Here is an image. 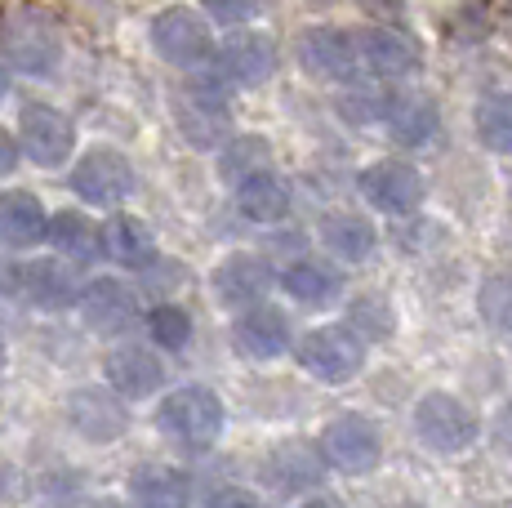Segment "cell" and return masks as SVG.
<instances>
[{
    "instance_id": "1",
    "label": "cell",
    "mask_w": 512,
    "mask_h": 508,
    "mask_svg": "<svg viewBox=\"0 0 512 508\" xmlns=\"http://www.w3.org/2000/svg\"><path fill=\"white\" fill-rule=\"evenodd\" d=\"M0 54L23 76H49L63 63V32L36 5H18L0 14Z\"/></svg>"
},
{
    "instance_id": "2",
    "label": "cell",
    "mask_w": 512,
    "mask_h": 508,
    "mask_svg": "<svg viewBox=\"0 0 512 508\" xmlns=\"http://www.w3.org/2000/svg\"><path fill=\"white\" fill-rule=\"evenodd\" d=\"M156 428L170 442H179L183 451H210L223 433V402L201 384L174 388L156 410Z\"/></svg>"
},
{
    "instance_id": "3",
    "label": "cell",
    "mask_w": 512,
    "mask_h": 508,
    "mask_svg": "<svg viewBox=\"0 0 512 508\" xmlns=\"http://www.w3.org/2000/svg\"><path fill=\"white\" fill-rule=\"evenodd\" d=\"M174 125L192 148H219L232 130V107L219 81H187L174 94Z\"/></svg>"
},
{
    "instance_id": "4",
    "label": "cell",
    "mask_w": 512,
    "mask_h": 508,
    "mask_svg": "<svg viewBox=\"0 0 512 508\" xmlns=\"http://www.w3.org/2000/svg\"><path fill=\"white\" fill-rule=\"evenodd\" d=\"M152 50L165 58L170 67H183V72H196L214 58V36L210 23H205L196 9L187 5H170L156 14L152 23Z\"/></svg>"
},
{
    "instance_id": "5",
    "label": "cell",
    "mask_w": 512,
    "mask_h": 508,
    "mask_svg": "<svg viewBox=\"0 0 512 508\" xmlns=\"http://www.w3.org/2000/svg\"><path fill=\"white\" fill-rule=\"evenodd\" d=\"M299 361L321 384H348L366 366V339L352 326H317L299 339Z\"/></svg>"
},
{
    "instance_id": "6",
    "label": "cell",
    "mask_w": 512,
    "mask_h": 508,
    "mask_svg": "<svg viewBox=\"0 0 512 508\" xmlns=\"http://www.w3.org/2000/svg\"><path fill=\"white\" fill-rule=\"evenodd\" d=\"M415 433L423 446H432L437 455H459L477 442L481 424L477 415L450 393H428L415 402Z\"/></svg>"
},
{
    "instance_id": "7",
    "label": "cell",
    "mask_w": 512,
    "mask_h": 508,
    "mask_svg": "<svg viewBox=\"0 0 512 508\" xmlns=\"http://www.w3.org/2000/svg\"><path fill=\"white\" fill-rule=\"evenodd\" d=\"M18 148H23L27 161L54 170V165H63L67 156L76 152V125L67 121V112H58V107L27 103L23 112H18Z\"/></svg>"
},
{
    "instance_id": "8",
    "label": "cell",
    "mask_w": 512,
    "mask_h": 508,
    "mask_svg": "<svg viewBox=\"0 0 512 508\" xmlns=\"http://www.w3.org/2000/svg\"><path fill=\"white\" fill-rule=\"evenodd\" d=\"M361 197L388 219H406L423 205V179L410 161H374L357 179Z\"/></svg>"
},
{
    "instance_id": "9",
    "label": "cell",
    "mask_w": 512,
    "mask_h": 508,
    "mask_svg": "<svg viewBox=\"0 0 512 508\" xmlns=\"http://www.w3.org/2000/svg\"><path fill=\"white\" fill-rule=\"evenodd\" d=\"M72 188L81 201L98 205V210H112V205H121L134 192V165L112 148H90L76 161Z\"/></svg>"
},
{
    "instance_id": "10",
    "label": "cell",
    "mask_w": 512,
    "mask_h": 508,
    "mask_svg": "<svg viewBox=\"0 0 512 508\" xmlns=\"http://www.w3.org/2000/svg\"><path fill=\"white\" fill-rule=\"evenodd\" d=\"M321 459L339 473H370L383 455V442H379V428L361 415H343L321 433Z\"/></svg>"
},
{
    "instance_id": "11",
    "label": "cell",
    "mask_w": 512,
    "mask_h": 508,
    "mask_svg": "<svg viewBox=\"0 0 512 508\" xmlns=\"http://www.w3.org/2000/svg\"><path fill=\"white\" fill-rule=\"evenodd\" d=\"M214 63H219V76L228 85H263L272 72H277V45L263 32H232L228 41L214 50Z\"/></svg>"
},
{
    "instance_id": "12",
    "label": "cell",
    "mask_w": 512,
    "mask_h": 508,
    "mask_svg": "<svg viewBox=\"0 0 512 508\" xmlns=\"http://www.w3.org/2000/svg\"><path fill=\"white\" fill-rule=\"evenodd\" d=\"M81 317H85L90 330H98V335L121 339L125 330L139 321V299H134V290L125 286V281L98 277V281L85 286V295H81Z\"/></svg>"
},
{
    "instance_id": "13",
    "label": "cell",
    "mask_w": 512,
    "mask_h": 508,
    "mask_svg": "<svg viewBox=\"0 0 512 508\" xmlns=\"http://www.w3.org/2000/svg\"><path fill=\"white\" fill-rule=\"evenodd\" d=\"M383 125H388L392 143L401 148H428L441 130V112L428 94H415V90H392L388 103H383Z\"/></svg>"
},
{
    "instance_id": "14",
    "label": "cell",
    "mask_w": 512,
    "mask_h": 508,
    "mask_svg": "<svg viewBox=\"0 0 512 508\" xmlns=\"http://www.w3.org/2000/svg\"><path fill=\"white\" fill-rule=\"evenodd\" d=\"M299 63L321 81H352L361 72L357 36L334 32V27H312L299 36Z\"/></svg>"
},
{
    "instance_id": "15",
    "label": "cell",
    "mask_w": 512,
    "mask_h": 508,
    "mask_svg": "<svg viewBox=\"0 0 512 508\" xmlns=\"http://www.w3.org/2000/svg\"><path fill=\"white\" fill-rule=\"evenodd\" d=\"M357 58L379 81H401V76H410L419 67L415 41L406 32H397V27H366V32H357Z\"/></svg>"
},
{
    "instance_id": "16",
    "label": "cell",
    "mask_w": 512,
    "mask_h": 508,
    "mask_svg": "<svg viewBox=\"0 0 512 508\" xmlns=\"http://www.w3.org/2000/svg\"><path fill=\"white\" fill-rule=\"evenodd\" d=\"M165 370H161V357L152 348H139V344H116L107 353V384L125 397V402H143L161 388Z\"/></svg>"
},
{
    "instance_id": "17",
    "label": "cell",
    "mask_w": 512,
    "mask_h": 508,
    "mask_svg": "<svg viewBox=\"0 0 512 508\" xmlns=\"http://www.w3.org/2000/svg\"><path fill=\"white\" fill-rule=\"evenodd\" d=\"M232 339L245 357L272 361L290 348V321H285V312L272 308V304H250V308H241V317H236Z\"/></svg>"
},
{
    "instance_id": "18",
    "label": "cell",
    "mask_w": 512,
    "mask_h": 508,
    "mask_svg": "<svg viewBox=\"0 0 512 508\" xmlns=\"http://www.w3.org/2000/svg\"><path fill=\"white\" fill-rule=\"evenodd\" d=\"M272 290V268L259 254H228V259L214 268V295L228 308H250L263 304V295Z\"/></svg>"
},
{
    "instance_id": "19",
    "label": "cell",
    "mask_w": 512,
    "mask_h": 508,
    "mask_svg": "<svg viewBox=\"0 0 512 508\" xmlns=\"http://www.w3.org/2000/svg\"><path fill=\"white\" fill-rule=\"evenodd\" d=\"M14 286L23 290V299L41 312H63L76 304V281L63 263L54 259H36V263H23V272L14 277Z\"/></svg>"
},
{
    "instance_id": "20",
    "label": "cell",
    "mask_w": 512,
    "mask_h": 508,
    "mask_svg": "<svg viewBox=\"0 0 512 508\" xmlns=\"http://www.w3.org/2000/svg\"><path fill=\"white\" fill-rule=\"evenodd\" d=\"M67 415H72V428L90 442H116L125 433V406L116 402L103 388H81L67 402Z\"/></svg>"
},
{
    "instance_id": "21",
    "label": "cell",
    "mask_w": 512,
    "mask_h": 508,
    "mask_svg": "<svg viewBox=\"0 0 512 508\" xmlns=\"http://www.w3.org/2000/svg\"><path fill=\"white\" fill-rule=\"evenodd\" d=\"M45 228H49V214L32 192H23V188L0 192V241L5 246L32 250L36 241H45Z\"/></svg>"
},
{
    "instance_id": "22",
    "label": "cell",
    "mask_w": 512,
    "mask_h": 508,
    "mask_svg": "<svg viewBox=\"0 0 512 508\" xmlns=\"http://www.w3.org/2000/svg\"><path fill=\"white\" fill-rule=\"evenodd\" d=\"M45 241H54V250L67 254V259H76V263H98L103 259V228L90 223V214H81V210L54 214L49 228H45Z\"/></svg>"
},
{
    "instance_id": "23",
    "label": "cell",
    "mask_w": 512,
    "mask_h": 508,
    "mask_svg": "<svg viewBox=\"0 0 512 508\" xmlns=\"http://www.w3.org/2000/svg\"><path fill=\"white\" fill-rule=\"evenodd\" d=\"M156 254V241L143 219L134 214H116L103 223V259L121 263V268H147Z\"/></svg>"
},
{
    "instance_id": "24",
    "label": "cell",
    "mask_w": 512,
    "mask_h": 508,
    "mask_svg": "<svg viewBox=\"0 0 512 508\" xmlns=\"http://www.w3.org/2000/svg\"><path fill=\"white\" fill-rule=\"evenodd\" d=\"M236 210L250 223H281L290 214V188L272 170H263L254 179L236 183Z\"/></svg>"
},
{
    "instance_id": "25",
    "label": "cell",
    "mask_w": 512,
    "mask_h": 508,
    "mask_svg": "<svg viewBox=\"0 0 512 508\" xmlns=\"http://www.w3.org/2000/svg\"><path fill=\"white\" fill-rule=\"evenodd\" d=\"M321 468H326V459H321V451H312V446L303 442H285L272 451L268 459V477L277 491H308V486L321 482Z\"/></svg>"
},
{
    "instance_id": "26",
    "label": "cell",
    "mask_w": 512,
    "mask_h": 508,
    "mask_svg": "<svg viewBox=\"0 0 512 508\" xmlns=\"http://www.w3.org/2000/svg\"><path fill=\"white\" fill-rule=\"evenodd\" d=\"M281 286L290 299H299V304H334L343 290V277L339 268H330V263H317V259H299L290 263V268L281 272Z\"/></svg>"
},
{
    "instance_id": "27",
    "label": "cell",
    "mask_w": 512,
    "mask_h": 508,
    "mask_svg": "<svg viewBox=\"0 0 512 508\" xmlns=\"http://www.w3.org/2000/svg\"><path fill=\"white\" fill-rule=\"evenodd\" d=\"M134 504L139 508H192V486L179 468H139L134 473V486H130Z\"/></svg>"
},
{
    "instance_id": "28",
    "label": "cell",
    "mask_w": 512,
    "mask_h": 508,
    "mask_svg": "<svg viewBox=\"0 0 512 508\" xmlns=\"http://www.w3.org/2000/svg\"><path fill=\"white\" fill-rule=\"evenodd\" d=\"M321 241L330 246L334 259L361 263V259H370V250H374V228L366 219H357V214H330L326 228H321Z\"/></svg>"
},
{
    "instance_id": "29",
    "label": "cell",
    "mask_w": 512,
    "mask_h": 508,
    "mask_svg": "<svg viewBox=\"0 0 512 508\" xmlns=\"http://www.w3.org/2000/svg\"><path fill=\"white\" fill-rule=\"evenodd\" d=\"M268 161H272V148H268V143L254 139V134H245V139H232L228 148H223L219 174H223L228 183H245V179H254V174L268 170Z\"/></svg>"
},
{
    "instance_id": "30",
    "label": "cell",
    "mask_w": 512,
    "mask_h": 508,
    "mask_svg": "<svg viewBox=\"0 0 512 508\" xmlns=\"http://www.w3.org/2000/svg\"><path fill=\"white\" fill-rule=\"evenodd\" d=\"M477 139L490 152H512V94H486L477 103Z\"/></svg>"
},
{
    "instance_id": "31",
    "label": "cell",
    "mask_w": 512,
    "mask_h": 508,
    "mask_svg": "<svg viewBox=\"0 0 512 508\" xmlns=\"http://www.w3.org/2000/svg\"><path fill=\"white\" fill-rule=\"evenodd\" d=\"M147 335L156 339V348L165 353H183L187 339H192V317L179 304H156L147 312Z\"/></svg>"
},
{
    "instance_id": "32",
    "label": "cell",
    "mask_w": 512,
    "mask_h": 508,
    "mask_svg": "<svg viewBox=\"0 0 512 508\" xmlns=\"http://www.w3.org/2000/svg\"><path fill=\"white\" fill-rule=\"evenodd\" d=\"M348 326L357 330L366 344H374V339H388L392 308L383 304V299H374V295H361V299H352V308H348Z\"/></svg>"
},
{
    "instance_id": "33",
    "label": "cell",
    "mask_w": 512,
    "mask_h": 508,
    "mask_svg": "<svg viewBox=\"0 0 512 508\" xmlns=\"http://www.w3.org/2000/svg\"><path fill=\"white\" fill-rule=\"evenodd\" d=\"M481 317L495 330L512 335V277H490L481 286Z\"/></svg>"
},
{
    "instance_id": "34",
    "label": "cell",
    "mask_w": 512,
    "mask_h": 508,
    "mask_svg": "<svg viewBox=\"0 0 512 508\" xmlns=\"http://www.w3.org/2000/svg\"><path fill=\"white\" fill-rule=\"evenodd\" d=\"M486 5L481 0H464V5L455 9V36L459 41H481L486 36Z\"/></svg>"
},
{
    "instance_id": "35",
    "label": "cell",
    "mask_w": 512,
    "mask_h": 508,
    "mask_svg": "<svg viewBox=\"0 0 512 508\" xmlns=\"http://www.w3.org/2000/svg\"><path fill=\"white\" fill-rule=\"evenodd\" d=\"M201 9L223 27H241L245 18H254V0H201Z\"/></svg>"
},
{
    "instance_id": "36",
    "label": "cell",
    "mask_w": 512,
    "mask_h": 508,
    "mask_svg": "<svg viewBox=\"0 0 512 508\" xmlns=\"http://www.w3.org/2000/svg\"><path fill=\"white\" fill-rule=\"evenodd\" d=\"M205 508H263V500L241 491V486H223V491H214L210 500H205Z\"/></svg>"
},
{
    "instance_id": "37",
    "label": "cell",
    "mask_w": 512,
    "mask_h": 508,
    "mask_svg": "<svg viewBox=\"0 0 512 508\" xmlns=\"http://www.w3.org/2000/svg\"><path fill=\"white\" fill-rule=\"evenodd\" d=\"M14 165H18V143L9 139V134H0V179L14 174Z\"/></svg>"
},
{
    "instance_id": "38",
    "label": "cell",
    "mask_w": 512,
    "mask_h": 508,
    "mask_svg": "<svg viewBox=\"0 0 512 508\" xmlns=\"http://www.w3.org/2000/svg\"><path fill=\"white\" fill-rule=\"evenodd\" d=\"M495 437H499V446H504V451H512V402L495 415Z\"/></svg>"
},
{
    "instance_id": "39",
    "label": "cell",
    "mask_w": 512,
    "mask_h": 508,
    "mask_svg": "<svg viewBox=\"0 0 512 508\" xmlns=\"http://www.w3.org/2000/svg\"><path fill=\"white\" fill-rule=\"evenodd\" d=\"M5 99H9V67L0 63V103H5Z\"/></svg>"
},
{
    "instance_id": "40",
    "label": "cell",
    "mask_w": 512,
    "mask_h": 508,
    "mask_svg": "<svg viewBox=\"0 0 512 508\" xmlns=\"http://www.w3.org/2000/svg\"><path fill=\"white\" fill-rule=\"evenodd\" d=\"M0 375H5V339H0Z\"/></svg>"
},
{
    "instance_id": "41",
    "label": "cell",
    "mask_w": 512,
    "mask_h": 508,
    "mask_svg": "<svg viewBox=\"0 0 512 508\" xmlns=\"http://www.w3.org/2000/svg\"><path fill=\"white\" fill-rule=\"evenodd\" d=\"M303 508H330V504H321V500H312V504H303Z\"/></svg>"
},
{
    "instance_id": "42",
    "label": "cell",
    "mask_w": 512,
    "mask_h": 508,
    "mask_svg": "<svg viewBox=\"0 0 512 508\" xmlns=\"http://www.w3.org/2000/svg\"><path fill=\"white\" fill-rule=\"evenodd\" d=\"M508 192H512V179H508Z\"/></svg>"
}]
</instances>
